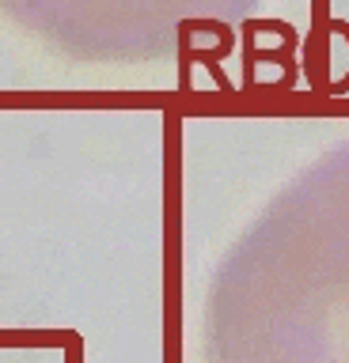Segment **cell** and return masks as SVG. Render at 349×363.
Returning a JSON list of instances; mask_svg holds the SVG:
<instances>
[{"label":"cell","instance_id":"obj_1","mask_svg":"<svg viewBox=\"0 0 349 363\" xmlns=\"http://www.w3.org/2000/svg\"><path fill=\"white\" fill-rule=\"evenodd\" d=\"M323 27H326V30H338V34L349 42V23H345V19H331V23H323Z\"/></svg>","mask_w":349,"mask_h":363}]
</instances>
